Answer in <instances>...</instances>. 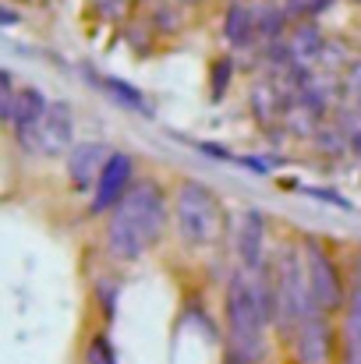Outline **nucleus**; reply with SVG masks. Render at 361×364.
<instances>
[{"label":"nucleus","mask_w":361,"mask_h":364,"mask_svg":"<svg viewBox=\"0 0 361 364\" xmlns=\"http://www.w3.org/2000/svg\"><path fill=\"white\" fill-rule=\"evenodd\" d=\"M174 220V198L156 177H138L127 198L103 220V251L114 262H138L163 241Z\"/></svg>","instance_id":"nucleus-1"},{"label":"nucleus","mask_w":361,"mask_h":364,"mask_svg":"<svg viewBox=\"0 0 361 364\" xmlns=\"http://www.w3.org/2000/svg\"><path fill=\"white\" fill-rule=\"evenodd\" d=\"M224 311H227V350L248 364H262L269 358V329H273L269 269L262 272L234 269L227 279Z\"/></svg>","instance_id":"nucleus-2"},{"label":"nucleus","mask_w":361,"mask_h":364,"mask_svg":"<svg viewBox=\"0 0 361 364\" xmlns=\"http://www.w3.org/2000/svg\"><path fill=\"white\" fill-rule=\"evenodd\" d=\"M269 279H273V329L280 340L291 343L298 326L315 311L312 287H308V269L301 241H287L273 258H269Z\"/></svg>","instance_id":"nucleus-3"},{"label":"nucleus","mask_w":361,"mask_h":364,"mask_svg":"<svg viewBox=\"0 0 361 364\" xmlns=\"http://www.w3.org/2000/svg\"><path fill=\"white\" fill-rule=\"evenodd\" d=\"M174 230L188 251H209L227 237V209L206 181L184 177L174 188Z\"/></svg>","instance_id":"nucleus-4"},{"label":"nucleus","mask_w":361,"mask_h":364,"mask_svg":"<svg viewBox=\"0 0 361 364\" xmlns=\"http://www.w3.org/2000/svg\"><path fill=\"white\" fill-rule=\"evenodd\" d=\"M301 255H305V269H308V287H312V301L319 311L326 315H344L347 297H351V272H344L340 258L330 251V244L323 237H301Z\"/></svg>","instance_id":"nucleus-5"},{"label":"nucleus","mask_w":361,"mask_h":364,"mask_svg":"<svg viewBox=\"0 0 361 364\" xmlns=\"http://www.w3.org/2000/svg\"><path fill=\"white\" fill-rule=\"evenodd\" d=\"M135 188V156L124 152V149H114L96 191L89 195V216L93 220H107L120 202L127 198V191Z\"/></svg>","instance_id":"nucleus-6"},{"label":"nucleus","mask_w":361,"mask_h":364,"mask_svg":"<svg viewBox=\"0 0 361 364\" xmlns=\"http://www.w3.org/2000/svg\"><path fill=\"white\" fill-rule=\"evenodd\" d=\"M333 347H337V333H333V315L326 311H312L298 333L291 336V354L294 364H330L333 361Z\"/></svg>","instance_id":"nucleus-7"},{"label":"nucleus","mask_w":361,"mask_h":364,"mask_svg":"<svg viewBox=\"0 0 361 364\" xmlns=\"http://www.w3.org/2000/svg\"><path fill=\"white\" fill-rule=\"evenodd\" d=\"M110 156H114V149L107 141H96V138L78 141L68 152V159H64V173H68L71 191L75 195H93L100 177H103V170H107V163H110Z\"/></svg>","instance_id":"nucleus-8"},{"label":"nucleus","mask_w":361,"mask_h":364,"mask_svg":"<svg viewBox=\"0 0 361 364\" xmlns=\"http://www.w3.org/2000/svg\"><path fill=\"white\" fill-rule=\"evenodd\" d=\"M269 223L262 209H244L238 220V234H234V251H238V269L244 272H262L269 269Z\"/></svg>","instance_id":"nucleus-9"},{"label":"nucleus","mask_w":361,"mask_h":364,"mask_svg":"<svg viewBox=\"0 0 361 364\" xmlns=\"http://www.w3.org/2000/svg\"><path fill=\"white\" fill-rule=\"evenodd\" d=\"M75 117H71V107L64 100L50 103V114L43 117L39 131L32 134V145L28 152L32 156H68L75 149Z\"/></svg>","instance_id":"nucleus-10"},{"label":"nucleus","mask_w":361,"mask_h":364,"mask_svg":"<svg viewBox=\"0 0 361 364\" xmlns=\"http://www.w3.org/2000/svg\"><path fill=\"white\" fill-rule=\"evenodd\" d=\"M283 46H287V57H291L294 71L305 75V71H315L323 64V53H326L330 43H326V32L319 28V21L308 18V21L291 25V32L283 36Z\"/></svg>","instance_id":"nucleus-11"},{"label":"nucleus","mask_w":361,"mask_h":364,"mask_svg":"<svg viewBox=\"0 0 361 364\" xmlns=\"http://www.w3.org/2000/svg\"><path fill=\"white\" fill-rule=\"evenodd\" d=\"M220 32L224 43L231 50H251L258 39V18H255V0H227L224 18H220Z\"/></svg>","instance_id":"nucleus-12"},{"label":"nucleus","mask_w":361,"mask_h":364,"mask_svg":"<svg viewBox=\"0 0 361 364\" xmlns=\"http://www.w3.org/2000/svg\"><path fill=\"white\" fill-rule=\"evenodd\" d=\"M50 114V100L36 89V85H25L21 89V96H18V107H14V117L7 124V131H11V138L28 152V145H32V134L39 131V124L43 117Z\"/></svg>","instance_id":"nucleus-13"},{"label":"nucleus","mask_w":361,"mask_h":364,"mask_svg":"<svg viewBox=\"0 0 361 364\" xmlns=\"http://www.w3.org/2000/svg\"><path fill=\"white\" fill-rule=\"evenodd\" d=\"M100 82V89L103 92H110V100L124 107V110H131V114H152V107H149V100H145V92H138L135 85H127V82H120V78H96Z\"/></svg>","instance_id":"nucleus-14"},{"label":"nucleus","mask_w":361,"mask_h":364,"mask_svg":"<svg viewBox=\"0 0 361 364\" xmlns=\"http://www.w3.org/2000/svg\"><path fill=\"white\" fill-rule=\"evenodd\" d=\"M145 25L152 32H159V36H177L184 28V7H177L170 0H156L152 11H149V18H145Z\"/></svg>","instance_id":"nucleus-15"},{"label":"nucleus","mask_w":361,"mask_h":364,"mask_svg":"<svg viewBox=\"0 0 361 364\" xmlns=\"http://www.w3.org/2000/svg\"><path fill=\"white\" fill-rule=\"evenodd\" d=\"M209 71H213V78H209V92H213V100H220V96L231 89V82H234V60H231V57H216Z\"/></svg>","instance_id":"nucleus-16"},{"label":"nucleus","mask_w":361,"mask_h":364,"mask_svg":"<svg viewBox=\"0 0 361 364\" xmlns=\"http://www.w3.org/2000/svg\"><path fill=\"white\" fill-rule=\"evenodd\" d=\"M135 4H138V0H89V7H93V14H96L100 21H124Z\"/></svg>","instance_id":"nucleus-17"},{"label":"nucleus","mask_w":361,"mask_h":364,"mask_svg":"<svg viewBox=\"0 0 361 364\" xmlns=\"http://www.w3.org/2000/svg\"><path fill=\"white\" fill-rule=\"evenodd\" d=\"M18 96H21V89L14 85V75L11 71H0V121L4 124H11V117H14Z\"/></svg>","instance_id":"nucleus-18"},{"label":"nucleus","mask_w":361,"mask_h":364,"mask_svg":"<svg viewBox=\"0 0 361 364\" xmlns=\"http://www.w3.org/2000/svg\"><path fill=\"white\" fill-rule=\"evenodd\" d=\"M344 103L361 114V60H351L344 68Z\"/></svg>","instance_id":"nucleus-19"},{"label":"nucleus","mask_w":361,"mask_h":364,"mask_svg":"<svg viewBox=\"0 0 361 364\" xmlns=\"http://www.w3.org/2000/svg\"><path fill=\"white\" fill-rule=\"evenodd\" d=\"M85 364H117V358H114V343H110L103 333L89 340V347H85Z\"/></svg>","instance_id":"nucleus-20"},{"label":"nucleus","mask_w":361,"mask_h":364,"mask_svg":"<svg viewBox=\"0 0 361 364\" xmlns=\"http://www.w3.org/2000/svg\"><path fill=\"white\" fill-rule=\"evenodd\" d=\"M100 304H103V315L114 318V311H117V283L114 279H103L100 283Z\"/></svg>","instance_id":"nucleus-21"},{"label":"nucleus","mask_w":361,"mask_h":364,"mask_svg":"<svg viewBox=\"0 0 361 364\" xmlns=\"http://www.w3.org/2000/svg\"><path fill=\"white\" fill-rule=\"evenodd\" d=\"M170 4H177V7H199V4H206V0H170Z\"/></svg>","instance_id":"nucleus-22"},{"label":"nucleus","mask_w":361,"mask_h":364,"mask_svg":"<svg viewBox=\"0 0 361 364\" xmlns=\"http://www.w3.org/2000/svg\"><path fill=\"white\" fill-rule=\"evenodd\" d=\"M224 364H248V361H241L238 354H231V350H227V358H224Z\"/></svg>","instance_id":"nucleus-23"},{"label":"nucleus","mask_w":361,"mask_h":364,"mask_svg":"<svg viewBox=\"0 0 361 364\" xmlns=\"http://www.w3.org/2000/svg\"><path fill=\"white\" fill-rule=\"evenodd\" d=\"M351 4H358V7H361V0H351Z\"/></svg>","instance_id":"nucleus-24"}]
</instances>
